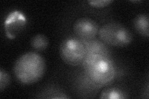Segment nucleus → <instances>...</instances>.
<instances>
[{"label":"nucleus","mask_w":149,"mask_h":99,"mask_svg":"<svg viewBox=\"0 0 149 99\" xmlns=\"http://www.w3.org/2000/svg\"><path fill=\"white\" fill-rule=\"evenodd\" d=\"M113 2V0H93V1H88L90 6L94 8H104L109 6L110 4Z\"/></svg>","instance_id":"11"},{"label":"nucleus","mask_w":149,"mask_h":99,"mask_svg":"<svg viewBox=\"0 0 149 99\" xmlns=\"http://www.w3.org/2000/svg\"><path fill=\"white\" fill-rule=\"evenodd\" d=\"M46 70L44 58L39 53L29 51L19 57L14 64L13 73L17 81L29 85L39 81Z\"/></svg>","instance_id":"1"},{"label":"nucleus","mask_w":149,"mask_h":99,"mask_svg":"<svg viewBox=\"0 0 149 99\" xmlns=\"http://www.w3.org/2000/svg\"><path fill=\"white\" fill-rule=\"evenodd\" d=\"M73 31L77 37L83 40H91L98 34V24L89 17L79 18L73 24Z\"/></svg>","instance_id":"6"},{"label":"nucleus","mask_w":149,"mask_h":99,"mask_svg":"<svg viewBox=\"0 0 149 99\" xmlns=\"http://www.w3.org/2000/svg\"><path fill=\"white\" fill-rule=\"evenodd\" d=\"M26 22V17L21 12L14 11L9 13L4 22L6 37L9 39H15L24 30Z\"/></svg>","instance_id":"5"},{"label":"nucleus","mask_w":149,"mask_h":99,"mask_svg":"<svg viewBox=\"0 0 149 99\" xmlns=\"http://www.w3.org/2000/svg\"><path fill=\"white\" fill-rule=\"evenodd\" d=\"M85 69L88 76L97 84H108L115 77L114 64L100 55L92 56L90 61L87 60Z\"/></svg>","instance_id":"2"},{"label":"nucleus","mask_w":149,"mask_h":99,"mask_svg":"<svg viewBox=\"0 0 149 99\" xmlns=\"http://www.w3.org/2000/svg\"><path fill=\"white\" fill-rule=\"evenodd\" d=\"M133 26L139 34L148 37V15L147 14H141L134 18Z\"/></svg>","instance_id":"7"},{"label":"nucleus","mask_w":149,"mask_h":99,"mask_svg":"<svg viewBox=\"0 0 149 99\" xmlns=\"http://www.w3.org/2000/svg\"><path fill=\"white\" fill-rule=\"evenodd\" d=\"M10 76L6 70L1 69L0 70V91L4 90L10 83Z\"/></svg>","instance_id":"10"},{"label":"nucleus","mask_w":149,"mask_h":99,"mask_svg":"<svg viewBox=\"0 0 149 99\" xmlns=\"http://www.w3.org/2000/svg\"><path fill=\"white\" fill-rule=\"evenodd\" d=\"M100 98L105 99H122L127 98V96H125L124 92L120 89L111 87L102 91Z\"/></svg>","instance_id":"9"},{"label":"nucleus","mask_w":149,"mask_h":99,"mask_svg":"<svg viewBox=\"0 0 149 99\" xmlns=\"http://www.w3.org/2000/svg\"><path fill=\"white\" fill-rule=\"evenodd\" d=\"M49 41L47 37L44 34L35 35L31 40V46L36 51H44L49 46Z\"/></svg>","instance_id":"8"},{"label":"nucleus","mask_w":149,"mask_h":99,"mask_svg":"<svg viewBox=\"0 0 149 99\" xmlns=\"http://www.w3.org/2000/svg\"><path fill=\"white\" fill-rule=\"evenodd\" d=\"M98 35L102 42L113 46H126L133 40L132 32L119 22H109L102 25L100 28Z\"/></svg>","instance_id":"3"},{"label":"nucleus","mask_w":149,"mask_h":99,"mask_svg":"<svg viewBox=\"0 0 149 99\" xmlns=\"http://www.w3.org/2000/svg\"><path fill=\"white\" fill-rule=\"evenodd\" d=\"M59 53L65 63L70 66H78L85 60L86 50L81 40L74 37H68L60 44Z\"/></svg>","instance_id":"4"},{"label":"nucleus","mask_w":149,"mask_h":99,"mask_svg":"<svg viewBox=\"0 0 149 99\" xmlns=\"http://www.w3.org/2000/svg\"><path fill=\"white\" fill-rule=\"evenodd\" d=\"M132 2H134V3H139V2H141V1H131Z\"/></svg>","instance_id":"12"}]
</instances>
